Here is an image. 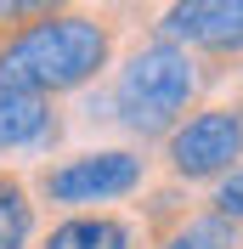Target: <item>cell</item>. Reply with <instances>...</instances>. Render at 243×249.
<instances>
[{"mask_svg":"<svg viewBox=\"0 0 243 249\" xmlns=\"http://www.w3.org/2000/svg\"><path fill=\"white\" fill-rule=\"evenodd\" d=\"M243 159V113L238 108H198L170 130V170L181 181L226 176Z\"/></svg>","mask_w":243,"mask_h":249,"instance_id":"cell-4","label":"cell"},{"mask_svg":"<svg viewBox=\"0 0 243 249\" xmlns=\"http://www.w3.org/2000/svg\"><path fill=\"white\" fill-rule=\"evenodd\" d=\"M57 136V113H51V96L17 85V79H0V153H23V147H46Z\"/></svg>","mask_w":243,"mask_h":249,"instance_id":"cell-5","label":"cell"},{"mask_svg":"<svg viewBox=\"0 0 243 249\" xmlns=\"http://www.w3.org/2000/svg\"><path fill=\"white\" fill-rule=\"evenodd\" d=\"M192 91H198L192 51L170 46V40H147V46L130 51V62L113 79V108H119L124 130H136V136H170L181 124Z\"/></svg>","mask_w":243,"mask_h":249,"instance_id":"cell-2","label":"cell"},{"mask_svg":"<svg viewBox=\"0 0 243 249\" xmlns=\"http://www.w3.org/2000/svg\"><path fill=\"white\" fill-rule=\"evenodd\" d=\"M113 57V29L91 12H51L0 34V79H17L40 96L91 85Z\"/></svg>","mask_w":243,"mask_h":249,"instance_id":"cell-1","label":"cell"},{"mask_svg":"<svg viewBox=\"0 0 243 249\" xmlns=\"http://www.w3.org/2000/svg\"><path fill=\"white\" fill-rule=\"evenodd\" d=\"M204 23H209V0H170V12L158 17V40L187 51L204 40Z\"/></svg>","mask_w":243,"mask_h":249,"instance_id":"cell-10","label":"cell"},{"mask_svg":"<svg viewBox=\"0 0 243 249\" xmlns=\"http://www.w3.org/2000/svg\"><path fill=\"white\" fill-rule=\"evenodd\" d=\"M198 46L215 57H243V0H209V23Z\"/></svg>","mask_w":243,"mask_h":249,"instance_id":"cell-8","label":"cell"},{"mask_svg":"<svg viewBox=\"0 0 243 249\" xmlns=\"http://www.w3.org/2000/svg\"><path fill=\"white\" fill-rule=\"evenodd\" d=\"M158 249H238V227L221 221V215H192L187 227H175Z\"/></svg>","mask_w":243,"mask_h":249,"instance_id":"cell-9","label":"cell"},{"mask_svg":"<svg viewBox=\"0 0 243 249\" xmlns=\"http://www.w3.org/2000/svg\"><path fill=\"white\" fill-rule=\"evenodd\" d=\"M215 210H209V215H221V221H232V227H238V221H243V164H232V170L226 176H221V187H215Z\"/></svg>","mask_w":243,"mask_h":249,"instance_id":"cell-11","label":"cell"},{"mask_svg":"<svg viewBox=\"0 0 243 249\" xmlns=\"http://www.w3.org/2000/svg\"><path fill=\"white\" fill-rule=\"evenodd\" d=\"M130 244H136V232L119 215H68L46 238V249H130Z\"/></svg>","mask_w":243,"mask_h":249,"instance_id":"cell-6","label":"cell"},{"mask_svg":"<svg viewBox=\"0 0 243 249\" xmlns=\"http://www.w3.org/2000/svg\"><path fill=\"white\" fill-rule=\"evenodd\" d=\"M51 12H68V0H0V23L6 29L34 23V17H51Z\"/></svg>","mask_w":243,"mask_h":249,"instance_id":"cell-12","label":"cell"},{"mask_svg":"<svg viewBox=\"0 0 243 249\" xmlns=\"http://www.w3.org/2000/svg\"><path fill=\"white\" fill-rule=\"evenodd\" d=\"M141 181H147V159L130 153V147H102V153H79V159H62V164L40 170V193L51 204H68V210L113 204L124 193H136Z\"/></svg>","mask_w":243,"mask_h":249,"instance_id":"cell-3","label":"cell"},{"mask_svg":"<svg viewBox=\"0 0 243 249\" xmlns=\"http://www.w3.org/2000/svg\"><path fill=\"white\" fill-rule=\"evenodd\" d=\"M34 244V204L29 187L0 170V249H29Z\"/></svg>","mask_w":243,"mask_h":249,"instance_id":"cell-7","label":"cell"}]
</instances>
